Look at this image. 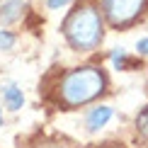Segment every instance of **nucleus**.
Returning <instances> with one entry per match:
<instances>
[{
	"mask_svg": "<svg viewBox=\"0 0 148 148\" xmlns=\"http://www.w3.org/2000/svg\"><path fill=\"white\" fill-rule=\"evenodd\" d=\"M63 34L75 51H92L102 41V17L95 5L73 10L63 22Z\"/></svg>",
	"mask_w": 148,
	"mask_h": 148,
	"instance_id": "f257e3e1",
	"label": "nucleus"
},
{
	"mask_svg": "<svg viewBox=\"0 0 148 148\" xmlns=\"http://www.w3.org/2000/svg\"><path fill=\"white\" fill-rule=\"evenodd\" d=\"M104 85H107V80L100 68L80 66L61 80V100L68 107H80V104L95 100L97 95H102Z\"/></svg>",
	"mask_w": 148,
	"mask_h": 148,
	"instance_id": "f03ea898",
	"label": "nucleus"
},
{
	"mask_svg": "<svg viewBox=\"0 0 148 148\" xmlns=\"http://www.w3.org/2000/svg\"><path fill=\"white\" fill-rule=\"evenodd\" d=\"M148 0H102V12L114 27L131 24L146 10Z\"/></svg>",
	"mask_w": 148,
	"mask_h": 148,
	"instance_id": "7ed1b4c3",
	"label": "nucleus"
},
{
	"mask_svg": "<svg viewBox=\"0 0 148 148\" xmlns=\"http://www.w3.org/2000/svg\"><path fill=\"white\" fill-rule=\"evenodd\" d=\"M27 0H0V22L3 24H10L15 20H20Z\"/></svg>",
	"mask_w": 148,
	"mask_h": 148,
	"instance_id": "20e7f679",
	"label": "nucleus"
},
{
	"mask_svg": "<svg viewBox=\"0 0 148 148\" xmlns=\"http://www.w3.org/2000/svg\"><path fill=\"white\" fill-rule=\"evenodd\" d=\"M112 107H104V104H100V107H95V109H90V114H88V119H85V124H88L90 131H100L102 126H107V121L112 119Z\"/></svg>",
	"mask_w": 148,
	"mask_h": 148,
	"instance_id": "39448f33",
	"label": "nucleus"
},
{
	"mask_svg": "<svg viewBox=\"0 0 148 148\" xmlns=\"http://www.w3.org/2000/svg\"><path fill=\"white\" fill-rule=\"evenodd\" d=\"M3 100H5V104H8V109L17 112V109H22V104H24V95H22V90L17 88V85H8V88L3 90Z\"/></svg>",
	"mask_w": 148,
	"mask_h": 148,
	"instance_id": "423d86ee",
	"label": "nucleus"
},
{
	"mask_svg": "<svg viewBox=\"0 0 148 148\" xmlns=\"http://www.w3.org/2000/svg\"><path fill=\"white\" fill-rule=\"evenodd\" d=\"M109 61H112L114 68H126V63H129V58H126V51H124V49H114L112 56H109Z\"/></svg>",
	"mask_w": 148,
	"mask_h": 148,
	"instance_id": "0eeeda50",
	"label": "nucleus"
},
{
	"mask_svg": "<svg viewBox=\"0 0 148 148\" xmlns=\"http://www.w3.org/2000/svg\"><path fill=\"white\" fill-rule=\"evenodd\" d=\"M15 46V34H10L8 29H0V49L3 51H10Z\"/></svg>",
	"mask_w": 148,
	"mask_h": 148,
	"instance_id": "6e6552de",
	"label": "nucleus"
},
{
	"mask_svg": "<svg viewBox=\"0 0 148 148\" xmlns=\"http://www.w3.org/2000/svg\"><path fill=\"white\" fill-rule=\"evenodd\" d=\"M136 126H138V131L148 138V107H146V109H141V114L136 116Z\"/></svg>",
	"mask_w": 148,
	"mask_h": 148,
	"instance_id": "1a4fd4ad",
	"label": "nucleus"
},
{
	"mask_svg": "<svg viewBox=\"0 0 148 148\" xmlns=\"http://www.w3.org/2000/svg\"><path fill=\"white\" fill-rule=\"evenodd\" d=\"M71 0H46V8L49 10H61V8H66Z\"/></svg>",
	"mask_w": 148,
	"mask_h": 148,
	"instance_id": "9d476101",
	"label": "nucleus"
},
{
	"mask_svg": "<svg viewBox=\"0 0 148 148\" xmlns=\"http://www.w3.org/2000/svg\"><path fill=\"white\" fill-rule=\"evenodd\" d=\"M136 51L141 53V56H148V36H146V39H138V41H136Z\"/></svg>",
	"mask_w": 148,
	"mask_h": 148,
	"instance_id": "9b49d317",
	"label": "nucleus"
},
{
	"mask_svg": "<svg viewBox=\"0 0 148 148\" xmlns=\"http://www.w3.org/2000/svg\"><path fill=\"white\" fill-rule=\"evenodd\" d=\"M0 121H3V114H0Z\"/></svg>",
	"mask_w": 148,
	"mask_h": 148,
	"instance_id": "f8f14e48",
	"label": "nucleus"
}]
</instances>
